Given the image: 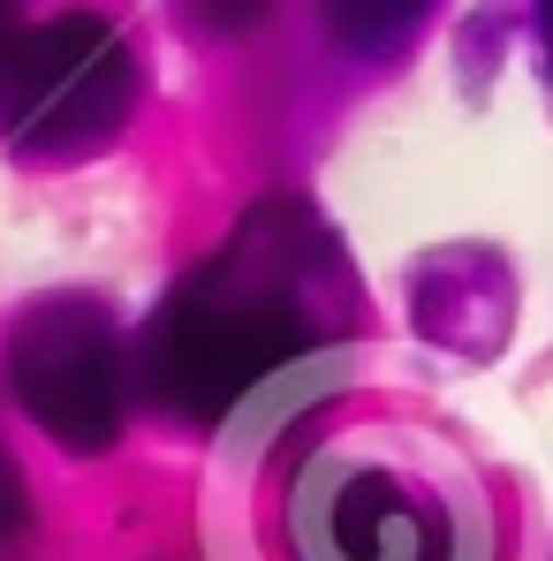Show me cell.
Segmentation results:
<instances>
[{"mask_svg": "<svg viewBox=\"0 0 553 561\" xmlns=\"http://www.w3.org/2000/svg\"><path fill=\"white\" fill-rule=\"evenodd\" d=\"M326 228L296 197H266L235 228V243L183 274L152 311L137 342L145 394L183 425H220L235 402H251L274 373L326 342Z\"/></svg>", "mask_w": 553, "mask_h": 561, "instance_id": "cell-1", "label": "cell"}, {"mask_svg": "<svg viewBox=\"0 0 553 561\" xmlns=\"http://www.w3.org/2000/svg\"><path fill=\"white\" fill-rule=\"evenodd\" d=\"M137 106V54L92 15L15 23L0 38V145L23 160H69L106 145Z\"/></svg>", "mask_w": 553, "mask_h": 561, "instance_id": "cell-2", "label": "cell"}, {"mask_svg": "<svg viewBox=\"0 0 553 561\" xmlns=\"http://www.w3.org/2000/svg\"><path fill=\"white\" fill-rule=\"evenodd\" d=\"M8 387L69 456H106L122 440V342L106 304L84 288L38 296L8 327Z\"/></svg>", "mask_w": 553, "mask_h": 561, "instance_id": "cell-3", "label": "cell"}, {"mask_svg": "<svg viewBox=\"0 0 553 561\" xmlns=\"http://www.w3.org/2000/svg\"><path fill=\"white\" fill-rule=\"evenodd\" d=\"M303 561H456V516L387 463L326 456L296 485Z\"/></svg>", "mask_w": 553, "mask_h": 561, "instance_id": "cell-4", "label": "cell"}, {"mask_svg": "<svg viewBox=\"0 0 553 561\" xmlns=\"http://www.w3.org/2000/svg\"><path fill=\"white\" fill-rule=\"evenodd\" d=\"M326 15H334V38L357 46V54H394L425 23V8H326Z\"/></svg>", "mask_w": 553, "mask_h": 561, "instance_id": "cell-5", "label": "cell"}, {"mask_svg": "<svg viewBox=\"0 0 553 561\" xmlns=\"http://www.w3.org/2000/svg\"><path fill=\"white\" fill-rule=\"evenodd\" d=\"M23 554H31V485H23L15 456L0 448V561H23Z\"/></svg>", "mask_w": 553, "mask_h": 561, "instance_id": "cell-6", "label": "cell"}, {"mask_svg": "<svg viewBox=\"0 0 553 561\" xmlns=\"http://www.w3.org/2000/svg\"><path fill=\"white\" fill-rule=\"evenodd\" d=\"M8 31H15V15H8V8H0V38H8Z\"/></svg>", "mask_w": 553, "mask_h": 561, "instance_id": "cell-7", "label": "cell"}, {"mask_svg": "<svg viewBox=\"0 0 553 561\" xmlns=\"http://www.w3.org/2000/svg\"><path fill=\"white\" fill-rule=\"evenodd\" d=\"M546 54H553V8H546Z\"/></svg>", "mask_w": 553, "mask_h": 561, "instance_id": "cell-8", "label": "cell"}]
</instances>
